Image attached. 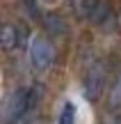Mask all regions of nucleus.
I'll use <instances>...</instances> for the list:
<instances>
[{
  "mask_svg": "<svg viewBox=\"0 0 121 124\" xmlns=\"http://www.w3.org/2000/svg\"><path fill=\"white\" fill-rule=\"evenodd\" d=\"M27 41V30L23 25H16V23H5L2 25V48L5 51H14L25 46Z\"/></svg>",
  "mask_w": 121,
  "mask_h": 124,
  "instance_id": "4",
  "label": "nucleus"
},
{
  "mask_svg": "<svg viewBox=\"0 0 121 124\" xmlns=\"http://www.w3.org/2000/svg\"><path fill=\"white\" fill-rule=\"evenodd\" d=\"M44 23H46V28H48L50 32H57V35H64V30H66V25H64V21L57 16V14H48V16L44 18Z\"/></svg>",
  "mask_w": 121,
  "mask_h": 124,
  "instance_id": "5",
  "label": "nucleus"
},
{
  "mask_svg": "<svg viewBox=\"0 0 121 124\" xmlns=\"http://www.w3.org/2000/svg\"><path fill=\"white\" fill-rule=\"evenodd\" d=\"M59 124H76V106L73 103H64L62 115H59Z\"/></svg>",
  "mask_w": 121,
  "mask_h": 124,
  "instance_id": "7",
  "label": "nucleus"
},
{
  "mask_svg": "<svg viewBox=\"0 0 121 124\" xmlns=\"http://www.w3.org/2000/svg\"><path fill=\"white\" fill-rule=\"evenodd\" d=\"M110 106L112 108H121V74L117 76L112 85V92H110Z\"/></svg>",
  "mask_w": 121,
  "mask_h": 124,
  "instance_id": "6",
  "label": "nucleus"
},
{
  "mask_svg": "<svg viewBox=\"0 0 121 124\" xmlns=\"http://www.w3.org/2000/svg\"><path fill=\"white\" fill-rule=\"evenodd\" d=\"M53 58H55V53H53V46H50L48 39L34 37L30 41V62L37 71H48L50 64H53Z\"/></svg>",
  "mask_w": 121,
  "mask_h": 124,
  "instance_id": "3",
  "label": "nucleus"
},
{
  "mask_svg": "<svg viewBox=\"0 0 121 124\" xmlns=\"http://www.w3.org/2000/svg\"><path fill=\"white\" fill-rule=\"evenodd\" d=\"M41 101V90L34 85L27 87H16L7 97L2 108V122L5 124H25L30 120V115L37 110Z\"/></svg>",
  "mask_w": 121,
  "mask_h": 124,
  "instance_id": "1",
  "label": "nucleus"
},
{
  "mask_svg": "<svg viewBox=\"0 0 121 124\" xmlns=\"http://www.w3.org/2000/svg\"><path fill=\"white\" fill-rule=\"evenodd\" d=\"M105 80H108V69H105L103 62H94L89 64L85 74V97L89 101H98L101 94L105 90Z\"/></svg>",
  "mask_w": 121,
  "mask_h": 124,
  "instance_id": "2",
  "label": "nucleus"
},
{
  "mask_svg": "<svg viewBox=\"0 0 121 124\" xmlns=\"http://www.w3.org/2000/svg\"><path fill=\"white\" fill-rule=\"evenodd\" d=\"M119 23H121V16H119Z\"/></svg>",
  "mask_w": 121,
  "mask_h": 124,
  "instance_id": "8",
  "label": "nucleus"
}]
</instances>
